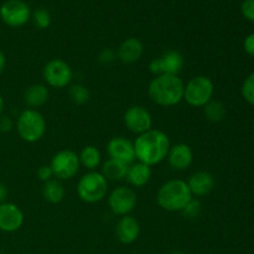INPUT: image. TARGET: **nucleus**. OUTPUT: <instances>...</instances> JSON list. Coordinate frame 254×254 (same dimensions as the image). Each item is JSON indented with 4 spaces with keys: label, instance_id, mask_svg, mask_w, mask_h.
<instances>
[{
    "label": "nucleus",
    "instance_id": "obj_31",
    "mask_svg": "<svg viewBox=\"0 0 254 254\" xmlns=\"http://www.w3.org/2000/svg\"><path fill=\"white\" fill-rule=\"evenodd\" d=\"M37 178L42 181V183H46V181L51 180L54 178V173H52V169L50 165H42L40 166L39 170H37Z\"/></svg>",
    "mask_w": 254,
    "mask_h": 254
},
{
    "label": "nucleus",
    "instance_id": "obj_5",
    "mask_svg": "<svg viewBox=\"0 0 254 254\" xmlns=\"http://www.w3.org/2000/svg\"><path fill=\"white\" fill-rule=\"evenodd\" d=\"M108 192V180L98 171H89L79 179L77 195L83 202L97 203L103 200Z\"/></svg>",
    "mask_w": 254,
    "mask_h": 254
},
{
    "label": "nucleus",
    "instance_id": "obj_19",
    "mask_svg": "<svg viewBox=\"0 0 254 254\" xmlns=\"http://www.w3.org/2000/svg\"><path fill=\"white\" fill-rule=\"evenodd\" d=\"M151 166L136 161L129 165L126 179L134 188H143L151 179Z\"/></svg>",
    "mask_w": 254,
    "mask_h": 254
},
{
    "label": "nucleus",
    "instance_id": "obj_35",
    "mask_svg": "<svg viewBox=\"0 0 254 254\" xmlns=\"http://www.w3.org/2000/svg\"><path fill=\"white\" fill-rule=\"evenodd\" d=\"M5 66H6V57H5L4 52L0 50V76H1V73L4 72Z\"/></svg>",
    "mask_w": 254,
    "mask_h": 254
},
{
    "label": "nucleus",
    "instance_id": "obj_37",
    "mask_svg": "<svg viewBox=\"0 0 254 254\" xmlns=\"http://www.w3.org/2000/svg\"><path fill=\"white\" fill-rule=\"evenodd\" d=\"M170 254H185V253L180 252V251H174V252H171Z\"/></svg>",
    "mask_w": 254,
    "mask_h": 254
},
{
    "label": "nucleus",
    "instance_id": "obj_11",
    "mask_svg": "<svg viewBox=\"0 0 254 254\" xmlns=\"http://www.w3.org/2000/svg\"><path fill=\"white\" fill-rule=\"evenodd\" d=\"M0 17L10 27H21L31 17L29 5L22 0H7L0 6Z\"/></svg>",
    "mask_w": 254,
    "mask_h": 254
},
{
    "label": "nucleus",
    "instance_id": "obj_14",
    "mask_svg": "<svg viewBox=\"0 0 254 254\" xmlns=\"http://www.w3.org/2000/svg\"><path fill=\"white\" fill-rule=\"evenodd\" d=\"M107 151L111 159L130 165L135 163V151L134 144L123 136H114L107 143Z\"/></svg>",
    "mask_w": 254,
    "mask_h": 254
},
{
    "label": "nucleus",
    "instance_id": "obj_28",
    "mask_svg": "<svg viewBox=\"0 0 254 254\" xmlns=\"http://www.w3.org/2000/svg\"><path fill=\"white\" fill-rule=\"evenodd\" d=\"M201 208H202V206H201L200 201L192 198V200L186 205V207L184 208L181 212H183V215L185 216L186 218H189V220H193V218H197L198 216H200Z\"/></svg>",
    "mask_w": 254,
    "mask_h": 254
},
{
    "label": "nucleus",
    "instance_id": "obj_2",
    "mask_svg": "<svg viewBox=\"0 0 254 254\" xmlns=\"http://www.w3.org/2000/svg\"><path fill=\"white\" fill-rule=\"evenodd\" d=\"M185 83L176 74H159L150 81L148 96L160 107H174L184 99Z\"/></svg>",
    "mask_w": 254,
    "mask_h": 254
},
{
    "label": "nucleus",
    "instance_id": "obj_7",
    "mask_svg": "<svg viewBox=\"0 0 254 254\" xmlns=\"http://www.w3.org/2000/svg\"><path fill=\"white\" fill-rule=\"evenodd\" d=\"M50 166L57 180H71L77 175L81 164L78 154L69 149H64L52 156Z\"/></svg>",
    "mask_w": 254,
    "mask_h": 254
},
{
    "label": "nucleus",
    "instance_id": "obj_17",
    "mask_svg": "<svg viewBox=\"0 0 254 254\" xmlns=\"http://www.w3.org/2000/svg\"><path fill=\"white\" fill-rule=\"evenodd\" d=\"M144 52L143 42L136 37L126 39L117 49V59L127 64H131L138 62L141 59Z\"/></svg>",
    "mask_w": 254,
    "mask_h": 254
},
{
    "label": "nucleus",
    "instance_id": "obj_29",
    "mask_svg": "<svg viewBox=\"0 0 254 254\" xmlns=\"http://www.w3.org/2000/svg\"><path fill=\"white\" fill-rule=\"evenodd\" d=\"M117 60V54L112 49H103L98 54V61L103 64H109Z\"/></svg>",
    "mask_w": 254,
    "mask_h": 254
},
{
    "label": "nucleus",
    "instance_id": "obj_27",
    "mask_svg": "<svg viewBox=\"0 0 254 254\" xmlns=\"http://www.w3.org/2000/svg\"><path fill=\"white\" fill-rule=\"evenodd\" d=\"M241 92H242V97L245 98V101L254 107V72L245 79Z\"/></svg>",
    "mask_w": 254,
    "mask_h": 254
},
{
    "label": "nucleus",
    "instance_id": "obj_23",
    "mask_svg": "<svg viewBox=\"0 0 254 254\" xmlns=\"http://www.w3.org/2000/svg\"><path fill=\"white\" fill-rule=\"evenodd\" d=\"M79 164L89 171H96V169L101 165L102 155L101 151L93 145L84 146L78 155Z\"/></svg>",
    "mask_w": 254,
    "mask_h": 254
},
{
    "label": "nucleus",
    "instance_id": "obj_33",
    "mask_svg": "<svg viewBox=\"0 0 254 254\" xmlns=\"http://www.w3.org/2000/svg\"><path fill=\"white\" fill-rule=\"evenodd\" d=\"M243 47H245V51L250 55L251 57H254V34L248 35L245 39L243 42Z\"/></svg>",
    "mask_w": 254,
    "mask_h": 254
},
{
    "label": "nucleus",
    "instance_id": "obj_26",
    "mask_svg": "<svg viewBox=\"0 0 254 254\" xmlns=\"http://www.w3.org/2000/svg\"><path fill=\"white\" fill-rule=\"evenodd\" d=\"M32 21L37 29H47L51 25V15L46 9L41 7V9H37L32 12Z\"/></svg>",
    "mask_w": 254,
    "mask_h": 254
},
{
    "label": "nucleus",
    "instance_id": "obj_1",
    "mask_svg": "<svg viewBox=\"0 0 254 254\" xmlns=\"http://www.w3.org/2000/svg\"><path fill=\"white\" fill-rule=\"evenodd\" d=\"M136 160L145 165L154 166L164 161L170 150V139L159 129H150L136 136L134 140Z\"/></svg>",
    "mask_w": 254,
    "mask_h": 254
},
{
    "label": "nucleus",
    "instance_id": "obj_3",
    "mask_svg": "<svg viewBox=\"0 0 254 254\" xmlns=\"http://www.w3.org/2000/svg\"><path fill=\"white\" fill-rule=\"evenodd\" d=\"M193 198L188 183L173 179L160 186L156 193V202L168 212H181Z\"/></svg>",
    "mask_w": 254,
    "mask_h": 254
},
{
    "label": "nucleus",
    "instance_id": "obj_24",
    "mask_svg": "<svg viewBox=\"0 0 254 254\" xmlns=\"http://www.w3.org/2000/svg\"><path fill=\"white\" fill-rule=\"evenodd\" d=\"M203 113L206 119L211 123H220L226 117V107L225 104L217 99H211L205 107H203Z\"/></svg>",
    "mask_w": 254,
    "mask_h": 254
},
{
    "label": "nucleus",
    "instance_id": "obj_32",
    "mask_svg": "<svg viewBox=\"0 0 254 254\" xmlns=\"http://www.w3.org/2000/svg\"><path fill=\"white\" fill-rule=\"evenodd\" d=\"M14 128V122L7 116L0 117V133H7Z\"/></svg>",
    "mask_w": 254,
    "mask_h": 254
},
{
    "label": "nucleus",
    "instance_id": "obj_13",
    "mask_svg": "<svg viewBox=\"0 0 254 254\" xmlns=\"http://www.w3.org/2000/svg\"><path fill=\"white\" fill-rule=\"evenodd\" d=\"M24 225L21 208L12 202L0 203V231L6 233L16 232Z\"/></svg>",
    "mask_w": 254,
    "mask_h": 254
},
{
    "label": "nucleus",
    "instance_id": "obj_20",
    "mask_svg": "<svg viewBox=\"0 0 254 254\" xmlns=\"http://www.w3.org/2000/svg\"><path fill=\"white\" fill-rule=\"evenodd\" d=\"M49 88H47L45 84L35 83L31 84V86L25 91L24 101L27 106L31 107V109H34L46 104V102L49 101Z\"/></svg>",
    "mask_w": 254,
    "mask_h": 254
},
{
    "label": "nucleus",
    "instance_id": "obj_21",
    "mask_svg": "<svg viewBox=\"0 0 254 254\" xmlns=\"http://www.w3.org/2000/svg\"><path fill=\"white\" fill-rule=\"evenodd\" d=\"M128 168L129 165H127V164L109 158L108 160L102 164V175L107 180L121 181L123 179H126L127 173H128Z\"/></svg>",
    "mask_w": 254,
    "mask_h": 254
},
{
    "label": "nucleus",
    "instance_id": "obj_34",
    "mask_svg": "<svg viewBox=\"0 0 254 254\" xmlns=\"http://www.w3.org/2000/svg\"><path fill=\"white\" fill-rule=\"evenodd\" d=\"M7 188L2 183H0V203L5 202L7 197Z\"/></svg>",
    "mask_w": 254,
    "mask_h": 254
},
{
    "label": "nucleus",
    "instance_id": "obj_16",
    "mask_svg": "<svg viewBox=\"0 0 254 254\" xmlns=\"http://www.w3.org/2000/svg\"><path fill=\"white\" fill-rule=\"evenodd\" d=\"M116 235L121 243L131 245L138 240L139 235H140V223L133 216H123L117 222Z\"/></svg>",
    "mask_w": 254,
    "mask_h": 254
},
{
    "label": "nucleus",
    "instance_id": "obj_22",
    "mask_svg": "<svg viewBox=\"0 0 254 254\" xmlns=\"http://www.w3.org/2000/svg\"><path fill=\"white\" fill-rule=\"evenodd\" d=\"M64 188L62 183L57 179H51V180L44 183L42 186V196L45 200L52 205H57L64 198Z\"/></svg>",
    "mask_w": 254,
    "mask_h": 254
},
{
    "label": "nucleus",
    "instance_id": "obj_6",
    "mask_svg": "<svg viewBox=\"0 0 254 254\" xmlns=\"http://www.w3.org/2000/svg\"><path fill=\"white\" fill-rule=\"evenodd\" d=\"M215 84L207 76L192 77L184 88V99L189 106L195 108H203L211 99H213Z\"/></svg>",
    "mask_w": 254,
    "mask_h": 254
},
{
    "label": "nucleus",
    "instance_id": "obj_9",
    "mask_svg": "<svg viewBox=\"0 0 254 254\" xmlns=\"http://www.w3.org/2000/svg\"><path fill=\"white\" fill-rule=\"evenodd\" d=\"M185 66V59L176 50H169L160 56L155 57L149 64V69L153 74H176L178 76Z\"/></svg>",
    "mask_w": 254,
    "mask_h": 254
},
{
    "label": "nucleus",
    "instance_id": "obj_10",
    "mask_svg": "<svg viewBox=\"0 0 254 254\" xmlns=\"http://www.w3.org/2000/svg\"><path fill=\"white\" fill-rule=\"evenodd\" d=\"M136 201L138 198L133 189L118 186L108 195V207L114 215L123 217L135 208Z\"/></svg>",
    "mask_w": 254,
    "mask_h": 254
},
{
    "label": "nucleus",
    "instance_id": "obj_4",
    "mask_svg": "<svg viewBox=\"0 0 254 254\" xmlns=\"http://www.w3.org/2000/svg\"><path fill=\"white\" fill-rule=\"evenodd\" d=\"M16 130L24 141L36 143L46 133V121L39 111L27 108L17 117Z\"/></svg>",
    "mask_w": 254,
    "mask_h": 254
},
{
    "label": "nucleus",
    "instance_id": "obj_8",
    "mask_svg": "<svg viewBox=\"0 0 254 254\" xmlns=\"http://www.w3.org/2000/svg\"><path fill=\"white\" fill-rule=\"evenodd\" d=\"M42 77L47 86L52 88H66L71 84L73 71L66 61L61 59H52L45 64Z\"/></svg>",
    "mask_w": 254,
    "mask_h": 254
},
{
    "label": "nucleus",
    "instance_id": "obj_38",
    "mask_svg": "<svg viewBox=\"0 0 254 254\" xmlns=\"http://www.w3.org/2000/svg\"><path fill=\"white\" fill-rule=\"evenodd\" d=\"M253 130H254V123H253Z\"/></svg>",
    "mask_w": 254,
    "mask_h": 254
},
{
    "label": "nucleus",
    "instance_id": "obj_12",
    "mask_svg": "<svg viewBox=\"0 0 254 254\" xmlns=\"http://www.w3.org/2000/svg\"><path fill=\"white\" fill-rule=\"evenodd\" d=\"M123 121L127 129L138 135L153 129V117L143 106H133L127 109Z\"/></svg>",
    "mask_w": 254,
    "mask_h": 254
},
{
    "label": "nucleus",
    "instance_id": "obj_30",
    "mask_svg": "<svg viewBox=\"0 0 254 254\" xmlns=\"http://www.w3.org/2000/svg\"><path fill=\"white\" fill-rule=\"evenodd\" d=\"M241 11L246 19L254 22V0H245L241 5Z\"/></svg>",
    "mask_w": 254,
    "mask_h": 254
},
{
    "label": "nucleus",
    "instance_id": "obj_25",
    "mask_svg": "<svg viewBox=\"0 0 254 254\" xmlns=\"http://www.w3.org/2000/svg\"><path fill=\"white\" fill-rule=\"evenodd\" d=\"M68 94L71 101L73 102L74 104H77V106L86 104L87 102L89 101V97H91L89 89L81 83L72 84L68 89Z\"/></svg>",
    "mask_w": 254,
    "mask_h": 254
},
{
    "label": "nucleus",
    "instance_id": "obj_36",
    "mask_svg": "<svg viewBox=\"0 0 254 254\" xmlns=\"http://www.w3.org/2000/svg\"><path fill=\"white\" fill-rule=\"evenodd\" d=\"M4 106H5L4 98H2V97L0 96V117L2 116V111H4Z\"/></svg>",
    "mask_w": 254,
    "mask_h": 254
},
{
    "label": "nucleus",
    "instance_id": "obj_18",
    "mask_svg": "<svg viewBox=\"0 0 254 254\" xmlns=\"http://www.w3.org/2000/svg\"><path fill=\"white\" fill-rule=\"evenodd\" d=\"M186 183L190 188L192 196H197V197L208 195L215 188V178L208 171H197L192 174Z\"/></svg>",
    "mask_w": 254,
    "mask_h": 254
},
{
    "label": "nucleus",
    "instance_id": "obj_15",
    "mask_svg": "<svg viewBox=\"0 0 254 254\" xmlns=\"http://www.w3.org/2000/svg\"><path fill=\"white\" fill-rule=\"evenodd\" d=\"M166 159L171 169L176 171H185L192 164L193 153L188 144L178 143L170 146Z\"/></svg>",
    "mask_w": 254,
    "mask_h": 254
}]
</instances>
